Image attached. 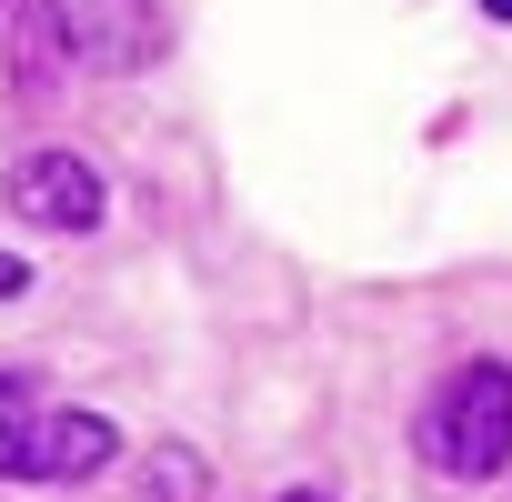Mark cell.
<instances>
[{
	"mask_svg": "<svg viewBox=\"0 0 512 502\" xmlns=\"http://www.w3.org/2000/svg\"><path fill=\"white\" fill-rule=\"evenodd\" d=\"M422 462L442 482H492L512 462V362H462L422 402Z\"/></svg>",
	"mask_w": 512,
	"mask_h": 502,
	"instance_id": "1",
	"label": "cell"
},
{
	"mask_svg": "<svg viewBox=\"0 0 512 502\" xmlns=\"http://www.w3.org/2000/svg\"><path fill=\"white\" fill-rule=\"evenodd\" d=\"M11 211L31 231H101V171L81 151H21L11 161Z\"/></svg>",
	"mask_w": 512,
	"mask_h": 502,
	"instance_id": "2",
	"label": "cell"
},
{
	"mask_svg": "<svg viewBox=\"0 0 512 502\" xmlns=\"http://www.w3.org/2000/svg\"><path fill=\"white\" fill-rule=\"evenodd\" d=\"M151 51H161L151 0H71V61L81 71H141Z\"/></svg>",
	"mask_w": 512,
	"mask_h": 502,
	"instance_id": "3",
	"label": "cell"
},
{
	"mask_svg": "<svg viewBox=\"0 0 512 502\" xmlns=\"http://www.w3.org/2000/svg\"><path fill=\"white\" fill-rule=\"evenodd\" d=\"M111 452H121V432H111L101 412H51V422L31 432V482H91Z\"/></svg>",
	"mask_w": 512,
	"mask_h": 502,
	"instance_id": "4",
	"label": "cell"
},
{
	"mask_svg": "<svg viewBox=\"0 0 512 502\" xmlns=\"http://www.w3.org/2000/svg\"><path fill=\"white\" fill-rule=\"evenodd\" d=\"M11 71H21V101H51V91H61V71H71V0H21V51H11Z\"/></svg>",
	"mask_w": 512,
	"mask_h": 502,
	"instance_id": "5",
	"label": "cell"
},
{
	"mask_svg": "<svg viewBox=\"0 0 512 502\" xmlns=\"http://www.w3.org/2000/svg\"><path fill=\"white\" fill-rule=\"evenodd\" d=\"M31 432H41L31 382H21V372H0V482H31Z\"/></svg>",
	"mask_w": 512,
	"mask_h": 502,
	"instance_id": "6",
	"label": "cell"
},
{
	"mask_svg": "<svg viewBox=\"0 0 512 502\" xmlns=\"http://www.w3.org/2000/svg\"><path fill=\"white\" fill-rule=\"evenodd\" d=\"M151 502H211V472H201L191 442H161L151 452Z\"/></svg>",
	"mask_w": 512,
	"mask_h": 502,
	"instance_id": "7",
	"label": "cell"
},
{
	"mask_svg": "<svg viewBox=\"0 0 512 502\" xmlns=\"http://www.w3.org/2000/svg\"><path fill=\"white\" fill-rule=\"evenodd\" d=\"M31 292V262H21V251H0V302H21Z\"/></svg>",
	"mask_w": 512,
	"mask_h": 502,
	"instance_id": "8",
	"label": "cell"
},
{
	"mask_svg": "<svg viewBox=\"0 0 512 502\" xmlns=\"http://www.w3.org/2000/svg\"><path fill=\"white\" fill-rule=\"evenodd\" d=\"M482 11H492V21H512V0H482Z\"/></svg>",
	"mask_w": 512,
	"mask_h": 502,
	"instance_id": "9",
	"label": "cell"
},
{
	"mask_svg": "<svg viewBox=\"0 0 512 502\" xmlns=\"http://www.w3.org/2000/svg\"><path fill=\"white\" fill-rule=\"evenodd\" d=\"M282 502H332V492H282Z\"/></svg>",
	"mask_w": 512,
	"mask_h": 502,
	"instance_id": "10",
	"label": "cell"
}]
</instances>
